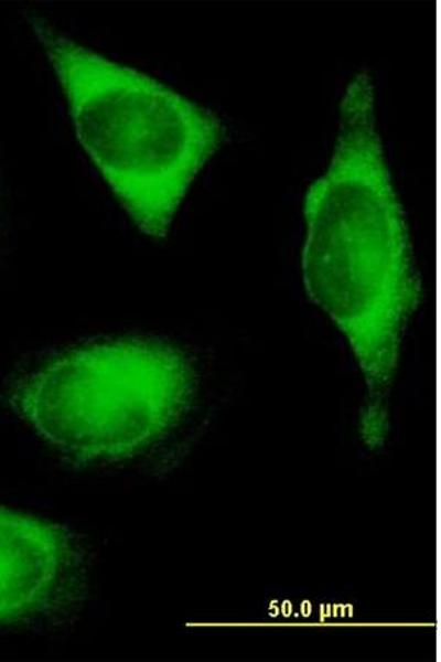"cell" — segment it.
I'll use <instances>...</instances> for the list:
<instances>
[{
    "label": "cell",
    "instance_id": "obj_1",
    "mask_svg": "<svg viewBox=\"0 0 441 662\" xmlns=\"http://www.w3.org/2000/svg\"><path fill=\"white\" fill-rule=\"evenodd\" d=\"M303 212L305 289L345 337L361 369L367 392L361 426L384 430L420 285L377 131L374 85L365 72L345 89L331 161L309 186Z\"/></svg>",
    "mask_w": 441,
    "mask_h": 662
},
{
    "label": "cell",
    "instance_id": "obj_2",
    "mask_svg": "<svg viewBox=\"0 0 441 662\" xmlns=\"http://www.w3.org/2000/svg\"><path fill=\"white\" fill-rule=\"evenodd\" d=\"M29 23L66 96L77 139L140 231L166 236L194 179L224 139L207 108L150 75Z\"/></svg>",
    "mask_w": 441,
    "mask_h": 662
},
{
    "label": "cell",
    "instance_id": "obj_3",
    "mask_svg": "<svg viewBox=\"0 0 441 662\" xmlns=\"http://www.w3.org/2000/svg\"><path fill=\"white\" fill-rule=\"evenodd\" d=\"M195 374L178 349L128 339L71 350L15 384L10 402L76 466L129 459L189 409Z\"/></svg>",
    "mask_w": 441,
    "mask_h": 662
},
{
    "label": "cell",
    "instance_id": "obj_4",
    "mask_svg": "<svg viewBox=\"0 0 441 662\" xmlns=\"http://www.w3.org/2000/svg\"><path fill=\"white\" fill-rule=\"evenodd\" d=\"M79 566L65 527L0 505V624L57 607L71 595Z\"/></svg>",
    "mask_w": 441,
    "mask_h": 662
}]
</instances>
